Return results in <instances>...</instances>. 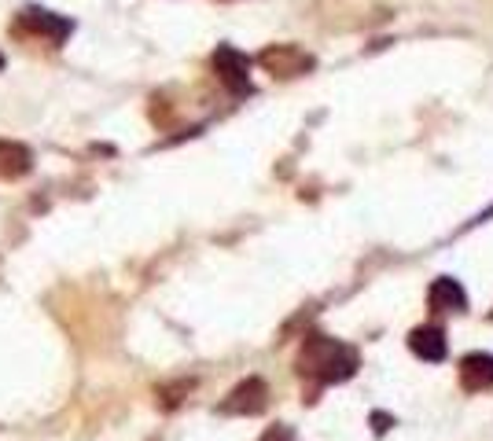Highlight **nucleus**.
Masks as SVG:
<instances>
[{
  "label": "nucleus",
  "instance_id": "6",
  "mask_svg": "<svg viewBox=\"0 0 493 441\" xmlns=\"http://www.w3.org/2000/svg\"><path fill=\"white\" fill-rule=\"evenodd\" d=\"M427 302L434 313H468V294L453 276H438L427 291Z\"/></svg>",
  "mask_w": 493,
  "mask_h": 441
},
{
  "label": "nucleus",
  "instance_id": "4",
  "mask_svg": "<svg viewBox=\"0 0 493 441\" xmlns=\"http://www.w3.org/2000/svg\"><path fill=\"white\" fill-rule=\"evenodd\" d=\"M269 405V386L261 379H243L225 401H221V412L225 416H258Z\"/></svg>",
  "mask_w": 493,
  "mask_h": 441
},
{
  "label": "nucleus",
  "instance_id": "10",
  "mask_svg": "<svg viewBox=\"0 0 493 441\" xmlns=\"http://www.w3.org/2000/svg\"><path fill=\"white\" fill-rule=\"evenodd\" d=\"M192 390V379H185V382H177V386H162L159 390V397H162V409H177L185 401V393Z\"/></svg>",
  "mask_w": 493,
  "mask_h": 441
},
{
  "label": "nucleus",
  "instance_id": "9",
  "mask_svg": "<svg viewBox=\"0 0 493 441\" xmlns=\"http://www.w3.org/2000/svg\"><path fill=\"white\" fill-rule=\"evenodd\" d=\"M33 166V151L26 144H0V176L5 181H19Z\"/></svg>",
  "mask_w": 493,
  "mask_h": 441
},
{
  "label": "nucleus",
  "instance_id": "2",
  "mask_svg": "<svg viewBox=\"0 0 493 441\" xmlns=\"http://www.w3.org/2000/svg\"><path fill=\"white\" fill-rule=\"evenodd\" d=\"M258 63H261L265 74L284 77V81H288V77H302V74L313 70V56L302 52L298 44H269V49H261Z\"/></svg>",
  "mask_w": 493,
  "mask_h": 441
},
{
  "label": "nucleus",
  "instance_id": "3",
  "mask_svg": "<svg viewBox=\"0 0 493 441\" xmlns=\"http://www.w3.org/2000/svg\"><path fill=\"white\" fill-rule=\"evenodd\" d=\"M214 74L221 77V85H225L229 93H236V96L251 93V59L243 52L229 49V44H221L214 52Z\"/></svg>",
  "mask_w": 493,
  "mask_h": 441
},
{
  "label": "nucleus",
  "instance_id": "1",
  "mask_svg": "<svg viewBox=\"0 0 493 441\" xmlns=\"http://www.w3.org/2000/svg\"><path fill=\"white\" fill-rule=\"evenodd\" d=\"M357 372V353L328 335H309L298 357V375L321 379V382H342Z\"/></svg>",
  "mask_w": 493,
  "mask_h": 441
},
{
  "label": "nucleus",
  "instance_id": "7",
  "mask_svg": "<svg viewBox=\"0 0 493 441\" xmlns=\"http://www.w3.org/2000/svg\"><path fill=\"white\" fill-rule=\"evenodd\" d=\"M461 386L468 393H482L493 386V357L489 353H468L461 361Z\"/></svg>",
  "mask_w": 493,
  "mask_h": 441
},
{
  "label": "nucleus",
  "instance_id": "11",
  "mask_svg": "<svg viewBox=\"0 0 493 441\" xmlns=\"http://www.w3.org/2000/svg\"><path fill=\"white\" fill-rule=\"evenodd\" d=\"M372 427H376V434H387V430L394 427V416H387V412H372Z\"/></svg>",
  "mask_w": 493,
  "mask_h": 441
},
{
  "label": "nucleus",
  "instance_id": "12",
  "mask_svg": "<svg viewBox=\"0 0 493 441\" xmlns=\"http://www.w3.org/2000/svg\"><path fill=\"white\" fill-rule=\"evenodd\" d=\"M0 67H5V56H0Z\"/></svg>",
  "mask_w": 493,
  "mask_h": 441
},
{
  "label": "nucleus",
  "instance_id": "5",
  "mask_svg": "<svg viewBox=\"0 0 493 441\" xmlns=\"http://www.w3.org/2000/svg\"><path fill=\"white\" fill-rule=\"evenodd\" d=\"M19 26H23V30H30V33L49 37V40H56V44H59V40H67V37H70V30H74V22H70V19H59V15L44 12V8H23Z\"/></svg>",
  "mask_w": 493,
  "mask_h": 441
},
{
  "label": "nucleus",
  "instance_id": "8",
  "mask_svg": "<svg viewBox=\"0 0 493 441\" xmlns=\"http://www.w3.org/2000/svg\"><path fill=\"white\" fill-rule=\"evenodd\" d=\"M409 349L416 353V357L431 361V364L445 361V353H450V346H445V331H442V328H416V331L409 335Z\"/></svg>",
  "mask_w": 493,
  "mask_h": 441
}]
</instances>
